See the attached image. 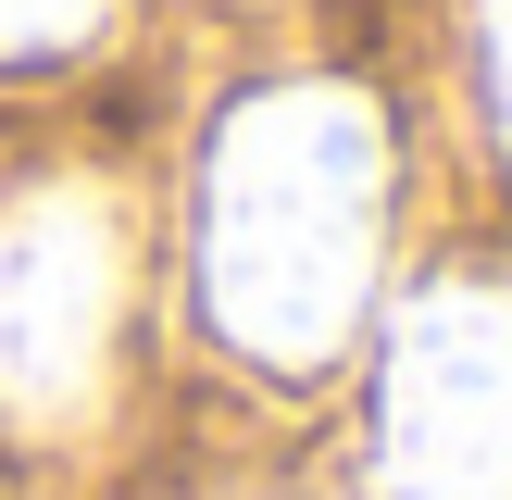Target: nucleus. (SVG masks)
I'll use <instances>...</instances> for the list:
<instances>
[{
    "instance_id": "1",
    "label": "nucleus",
    "mask_w": 512,
    "mask_h": 500,
    "mask_svg": "<svg viewBox=\"0 0 512 500\" xmlns=\"http://www.w3.org/2000/svg\"><path fill=\"white\" fill-rule=\"evenodd\" d=\"M388 225V138L350 88H275L225 113L213 138V213H200V300L225 350L300 375L350 338Z\"/></svg>"
},
{
    "instance_id": "3",
    "label": "nucleus",
    "mask_w": 512,
    "mask_h": 500,
    "mask_svg": "<svg viewBox=\"0 0 512 500\" xmlns=\"http://www.w3.org/2000/svg\"><path fill=\"white\" fill-rule=\"evenodd\" d=\"M113 213L88 188H38L0 213V400L25 425H75L113 363Z\"/></svg>"
},
{
    "instance_id": "5",
    "label": "nucleus",
    "mask_w": 512,
    "mask_h": 500,
    "mask_svg": "<svg viewBox=\"0 0 512 500\" xmlns=\"http://www.w3.org/2000/svg\"><path fill=\"white\" fill-rule=\"evenodd\" d=\"M488 88H500V125H512V0H488Z\"/></svg>"
},
{
    "instance_id": "4",
    "label": "nucleus",
    "mask_w": 512,
    "mask_h": 500,
    "mask_svg": "<svg viewBox=\"0 0 512 500\" xmlns=\"http://www.w3.org/2000/svg\"><path fill=\"white\" fill-rule=\"evenodd\" d=\"M100 0H0V50H50V38H75Z\"/></svg>"
},
{
    "instance_id": "2",
    "label": "nucleus",
    "mask_w": 512,
    "mask_h": 500,
    "mask_svg": "<svg viewBox=\"0 0 512 500\" xmlns=\"http://www.w3.org/2000/svg\"><path fill=\"white\" fill-rule=\"evenodd\" d=\"M375 488L388 500H512V300L425 288L375 388Z\"/></svg>"
}]
</instances>
